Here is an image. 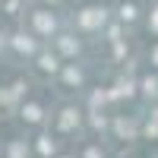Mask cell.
Instances as JSON below:
<instances>
[{"mask_svg": "<svg viewBox=\"0 0 158 158\" xmlns=\"http://www.w3.org/2000/svg\"><path fill=\"white\" fill-rule=\"evenodd\" d=\"M79 22H82L85 29H95V25H101V22H104V10H82Z\"/></svg>", "mask_w": 158, "mask_h": 158, "instance_id": "obj_1", "label": "cell"}, {"mask_svg": "<svg viewBox=\"0 0 158 158\" xmlns=\"http://www.w3.org/2000/svg\"><path fill=\"white\" fill-rule=\"evenodd\" d=\"M152 29L158 32V10H155V19H152Z\"/></svg>", "mask_w": 158, "mask_h": 158, "instance_id": "obj_11", "label": "cell"}, {"mask_svg": "<svg viewBox=\"0 0 158 158\" xmlns=\"http://www.w3.org/2000/svg\"><path fill=\"white\" fill-rule=\"evenodd\" d=\"M85 158H101V155H98L95 149H92V152H85Z\"/></svg>", "mask_w": 158, "mask_h": 158, "instance_id": "obj_10", "label": "cell"}, {"mask_svg": "<svg viewBox=\"0 0 158 158\" xmlns=\"http://www.w3.org/2000/svg\"><path fill=\"white\" fill-rule=\"evenodd\" d=\"M146 92H149V95H155V92H158V82H155V79H146Z\"/></svg>", "mask_w": 158, "mask_h": 158, "instance_id": "obj_9", "label": "cell"}, {"mask_svg": "<svg viewBox=\"0 0 158 158\" xmlns=\"http://www.w3.org/2000/svg\"><path fill=\"white\" fill-rule=\"evenodd\" d=\"M120 16H123V19H133V16H136V10H133V6H130V3H127V6L120 10Z\"/></svg>", "mask_w": 158, "mask_h": 158, "instance_id": "obj_6", "label": "cell"}, {"mask_svg": "<svg viewBox=\"0 0 158 158\" xmlns=\"http://www.w3.org/2000/svg\"><path fill=\"white\" fill-rule=\"evenodd\" d=\"M13 44H16V51H22V54H32V51H35V41H32V38H25V35H16V38H13Z\"/></svg>", "mask_w": 158, "mask_h": 158, "instance_id": "obj_2", "label": "cell"}, {"mask_svg": "<svg viewBox=\"0 0 158 158\" xmlns=\"http://www.w3.org/2000/svg\"><path fill=\"white\" fill-rule=\"evenodd\" d=\"M35 25L41 32H54V16H48V13H38L35 16Z\"/></svg>", "mask_w": 158, "mask_h": 158, "instance_id": "obj_3", "label": "cell"}, {"mask_svg": "<svg viewBox=\"0 0 158 158\" xmlns=\"http://www.w3.org/2000/svg\"><path fill=\"white\" fill-rule=\"evenodd\" d=\"M25 117H29V120H41V111H38L35 104H29V108H25Z\"/></svg>", "mask_w": 158, "mask_h": 158, "instance_id": "obj_4", "label": "cell"}, {"mask_svg": "<svg viewBox=\"0 0 158 158\" xmlns=\"http://www.w3.org/2000/svg\"><path fill=\"white\" fill-rule=\"evenodd\" d=\"M60 48H63V51H67V54H73V51H76V44L70 41V38H63V41H60Z\"/></svg>", "mask_w": 158, "mask_h": 158, "instance_id": "obj_7", "label": "cell"}, {"mask_svg": "<svg viewBox=\"0 0 158 158\" xmlns=\"http://www.w3.org/2000/svg\"><path fill=\"white\" fill-rule=\"evenodd\" d=\"M41 152H44V155L54 152V142H48V136H41Z\"/></svg>", "mask_w": 158, "mask_h": 158, "instance_id": "obj_8", "label": "cell"}, {"mask_svg": "<svg viewBox=\"0 0 158 158\" xmlns=\"http://www.w3.org/2000/svg\"><path fill=\"white\" fill-rule=\"evenodd\" d=\"M41 70H57V60L44 54V57H41Z\"/></svg>", "mask_w": 158, "mask_h": 158, "instance_id": "obj_5", "label": "cell"}]
</instances>
